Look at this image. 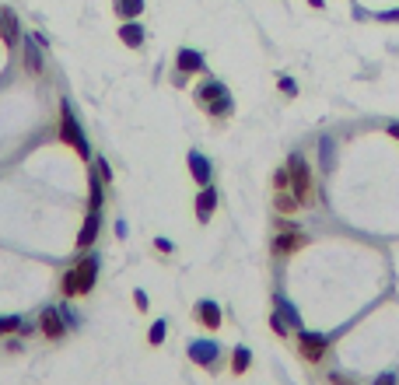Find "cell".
<instances>
[{"instance_id": "obj_1", "label": "cell", "mask_w": 399, "mask_h": 385, "mask_svg": "<svg viewBox=\"0 0 399 385\" xmlns=\"http://www.w3.org/2000/svg\"><path fill=\"white\" fill-rule=\"evenodd\" d=\"M197 102L210 112V116H228L231 112V95L221 81H203L197 88Z\"/></svg>"}, {"instance_id": "obj_2", "label": "cell", "mask_w": 399, "mask_h": 385, "mask_svg": "<svg viewBox=\"0 0 399 385\" xmlns=\"http://www.w3.org/2000/svg\"><path fill=\"white\" fill-rule=\"evenodd\" d=\"M60 140H63V144H70L81 158H88V140H85V133H81V123L74 119L70 102H63V105H60Z\"/></svg>"}, {"instance_id": "obj_3", "label": "cell", "mask_w": 399, "mask_h": 385, "mask_svg": "<svg viewBox=\"0 0 399 385\" xmlns=\"http://www.w3.org/2000/svg\"><path fill=\"white\" fill-rule=\"evenodd\" d=\"M288 172H291V190L301 203H312V172H308V161L301 154L288 158Z\"/></svg>"}, {"instance_id": "obj_4", "label": "cell", "mask_w": 399, "mask_h": 385, "mask_svg": "<svg viewBox=\"0 0 399 385\" xmlns=\"http://www.w3.org/2000/svg\"><path fill=\"white\" fill-rule=\"evenodd\" d=\"M326 347H329V340H326L322 333H301L298 336V350L305 361H319V358L326 354Z\"/></svg>"}, {"instance_id": "obj_5", "label": "cell", "mask_w": 399, "mask_h": 385, "mask_svg": "<svg viewBox=\"0 0 399 385\" xmlns=\"http://www.w3.org/2000/svg\"><path fill=\"white\" fill-rule=\"evenodd\" d=\"M0 39H4V46L21 42V25H18V14L11 7H0Z\"/></svg>"}, {"instance_id": "obj_6", "label": "cell", "mask_w": 399, "mask_h": 385, "mask_svg": "<svg viewBox=\"0 0 399 385\" xmlns=\"http://www.w3.org/2000/svg\"><path fill=\"white\" fill-rule=\"evenodd\" d=\"M217 350H221V347L210 343V340H193V343H190V358H193L197 365H207V368L217 361Z\"/></svg>"}, {"instance_id": "obj_7", "label": "cell", "mask_w": 399, "mask_h": 385, "mask_svg": "<svg viewBox=\"0 0 399 385\" xmlns=\"http://www.w3.org/2000/svg\"><path fill=\"white\" fill-rule=\"evenodd\" d=\"M176 67H179V74H200L203 71V56H200L197 49H179Z\"/></svg>"}, {"instance_id": "obj_8", "label": "cell", "mask_w": 399, "mask_h": 385, "mask_svg": "<svg viewBox=\"0 0 399 385\" xmlns=\"http://www.w3.org/2000/svg\"><path fill=\"white\" fill-rule=\"evenodd\" d=\"M99 210H88V221H85V228H81V235H78V249H88L92 242H95V235H99Z\"/></svg>"}, {"instance_id": "obj_9", "label": "cell", "mask_w": 399, "mask_h": 385, "mask_svg": "<svg viewBox=\"0 0 399 385\" xmlns=\"http://www.w3.org/2000/svg\"><path fill=\"white\" fill-rule=\"evenodd\" d=\"M190 172L200 186H210V161L200 154V151H190Z\"/></svg>"}, {"instance_id": "obj_10", "label": "cell", "mask_w": 399, "mask_h": 385, "mask_svg": "<svg viewBox=\"0 0 399 385\" xmlns=\"http://www.w3.org/2000/svg\"><path fill=\"white\" fill-rule=\"evenodd\" d=\"M197 319L207 326V329H217V326H221V308H217L214 301H200V305H197Z\"/></svg>"}, {"instance_id": "obj_11", "label": "cell", "mask_w": 399, "mask_h": 385, "mask_svg": "<svg viewBox=\"0 0 399 385\" xmlns=\"http://www.w3.org/2000/svg\"><path fill=\"white\" fill-rule=\"evenodd\" d=\"M60 315H63L60 308H46V312H42V333L53 336V340L63 336V322H60Z\"/></svg>"}, {"instance_id": "obj_12", "label": "cell", "mask_w": 399, "mask_h": 385, "mask_svg": "<svg viewBox=\"0 0 399 385\" xmlns=\"http://www.w3.org/2000/svg\"><path fill=\"white\" fill-rule=\"evenodd\" d=\"M112 11H116L123 21H137L140 11H144V0H112Z\"/></svg>"}, {"instance_id": "obj_13", "label": "cell", "mask_w": 399, "mask_h": 385, "mask_svg": "<svg viewBox=\"0 0 399 385\" xmlns=\"http://www.w3.org/2000/svg\"><path fill=\"white\" fill-rule=\"evenodd\" d=\"M78 270V281H81V294L85 291H92V284H95V274H99V259L92 256V259H85L81 267H74Z\"/></svg>"}, {"instance_id": "obj_14", "label": "cell", "mask_w": 399, "mask_h": 385, "mask_svg": "<svg viewBox=\"0 0 399 385\" xmlns=\"http://www.w3.org/2000/svg\"><path fill=\"white\" fill-rule=\"evenodd\" d=\"M214 207H217V192L207 186V190L200 192V200H197V217H200V221H210Z\"/></svg>"}, {"instance_id": "obj_15", "label": "cell", "mask_w": 399, "mask_h": 385, "mask_svg": "<svg viewBox=\"0 0 399 385\" xmlns=\"http://www.w3.org/2000/svg\"><path fill=\"white\" fill-rule=\"evenodd\" d=\"M119 39H123L126 46H133V49H137V46L144 42V28H140L137 21H123V28H119Z\"/></svg>"}, {"instance_id": "obj_16", "label": "cell", "mask_w": 399, "mask_h": 385, "mask_svg": "<svg viewBox=\"0 0 399 385\" xmlns=\"http://www.w3.org/2000/svg\"><path fill=\"white\" fill-rule=\"evenodd\" d=\"M301 242H305L301 235H281V238L274 242V252H277V256H288V252L301 249Z\"/></svg>"}, {"instance_id": "obj_17", "label": "cell", "mask_w": 399, "mask_h": 385, "mask_svg": "<svg viewBox=\"0 0 399 385\" xmlns=\"http://www.w3.org/2000/svg\"><path fill=\"white\" fill-rule=\"evenodd\" d=\"M25 63H28V71H32V74H39V71H42V53L35 49V42H32V39H25Z\"/></svg>"}, {"instance_id": "obj_18", "label": "cell", "mask_w": 399, "mask_h": 385, "mask_svg": "<svg viewBox=\"0 0 399 385\" xmlns=\"http://www.w3.org/2000/svg\"><path fill=\"white\" fill-rule=\"evenodd\" d=\"M249 361H252L249 347H238V350H235V361H231V372H235V375H242V372L249 368Z\"/></svg>"}, {"instance_id": "obj_19", "label": "cell", "mask_w": 399, "mask_h": 385, "mask_svg": "<svg viewBox=\"0 0 399 385\" xmlns=\"http://www.w3.org/2000/svg\"><path fill=\"white\" fill-rule=\"evenodd\" d=\"M92 210H99L102 207V172H95L92 176V203H88Z\"/></svg>"}, {"instance_id": "obj_20", "label": "cell", "mask_w": 399, "mask_h": 385, "mask_svg": "<svg viewBox=\"0 0 399 385\" xmlns=\"http://www.w3.org/2000/svg\"><path fill=\"white\" fill-rule=\"evenodd\" d=\"M274 186H277V192H281V190H291V172H288V169H281V172L274 176Z\"/></svg>"}, {"instance_id": "obj_21", "label": "cell", "mask_w": 399, "mask_h": 385, "mask_svg": "<svg viewBox=\"0 0 399 385\" xmlns=\"http://www.w3.org/2000/svg\"><path fill=\"white\" fill-rule=\"evenodd\" d=\"M165 333H168V326H165V322H154L147 340H151V343H161V340H165Z\"/></svg>"}, {"instance_id": "obj_22", "label": "cell", "mask_w": 399, "mask_h": 385, "mask_svg": "<svg viewBox=\"0 0 399 385\" xmlns=\"http://www.w3.org/2000/svg\"><path fill=\"white\" fill-rule=\"evenodd\" d=\"M18 326H21V319H14V315H11V319H0V333H11V329H18Z\"/></svg>"}, {"instance_id": "obj_23", "label": "cell", "mask_w": 399, "mask_h": 385, "mask_svg": "<svg viewBox=\"0 0 399 385\" xmlns=\"http://www.w3.org/2000/svg\"><path fill=\"white\" fill-rule=\"evenodd\" d=\"M281 92H288V95H295V92H298V85H295L291 78H281Z\"/></svg>"}, {"instance_id": "obj_24", "label": "cell", "mask_w": 399, "mask_h": 385, "mask_svg": "<svg viewBox=\"0 0 399 385\" xmlns=\"http://www.w3.org/2000/svg\"><path fill=\"white\" fill-rule=\"evenodd\" d=\"M375 385H396V375H382V379H379Z\"/></svg>"}, {"instance_id": "obj_25", "label": "cell", "mask_w": 399, "mask_h": 385, "mask_svg": "<svg viewBox=\"0 0 399 385\" xmlns=\"http://www.w3.org/2000/svg\"><path fill=\"white\" fill-rule=\"evenodd\" d=\"M329 382H333V385H354V382H343L340 375H329Z\"/></svg>"}, {"instance_id": "obj_26", "label": "cell", "mask_w": 399, "mask_h": 385, "mask_svg": "<svg viewBox=\"0 0 399 385\" xmlns=\"http://www.w3.org/2000/svg\"><path fill=\"white\" fill-rule=\"evenodd\" d=\"M389 133H393V137H399V123H393V126H389Z\"/></svg>"}, {"instance_id": "obj_27", "label": "cell", "mask_w": 399, "mask_h": 385, "mask_svg": "<svg viewBox=\"0 0 399 385\" xmlns=\"http://www.w3.org/2000/svg\"><path fill=\"white\" fill-rule=\"evenodd\" d=\"M308 4H312V7H322V0H308Z\"/></svg>"}]
</instances>
